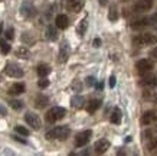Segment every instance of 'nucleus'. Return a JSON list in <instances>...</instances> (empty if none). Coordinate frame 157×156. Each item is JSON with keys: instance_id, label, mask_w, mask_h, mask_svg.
<instances>
[{"instance_id": "1", "label": "nucleus", "mask_w": 157, "mask_h": 156, "mask_svg": "<svg viewBox=\"0 0 157 156\" xmlns=\"http://www.w3.org/2000/svg\"><path fill=\"white\" fill-rule=\"evenodd\" d=\"M69 134H71L69 127H67V126H58V127H55V129H52V130L46 132V139H49V140H53V139H58V140H65V139L69 137Z\"/></svg>"}, {"instance_id": "2", "label": "nucleus", "mask_w": 157, "mask_h": 156, "mask_svg": "<svg viewBox=\"0 0 157 156\" xmlns=\"http://www.w3.org/2000/svg\"><path fill=\"white\" fill-rule=\"evenodd\" d=\"M157 42V36L153 33H140L133 38V43L136 46H147V45H154Z\"/></svg>"}, {"instance_id": "3", "label": "nucleus", "mask_w": 157, "mask_h": 156, "mask_svg": "<svg viewBox=\"0 0 157 156\" xmlns=\"http://www.w3.org/2000/svg\"><path fill=\"white\" fill-rule=\"evenodd\" d=\"M65 114H67V110L63 109V107H52L46 113V117L45 118H46L48 123H56L58 120L65 117Z\"/></svg>"}, {"instance_id": "4", "label": "nucleus", "mask_w": 157, "mask_h": 156, "mask_svg": "<svg viewBox=\"0 0 157 156\" xmlns=\"http://www.w3.org/2000/svg\"><path fill=\"white\" fill-rule=\"evenodd\" d=\"M136 68H137V71L140 74L146 75L154 68V64H153L151 59H140V61L136 62Z\"/></svg>"}, {"instance_id": "5", "label": "nucleus", "mask_w": 157, "mask_h": 156, "mask_svg": "<svg viewBox=\"0 0 157 156\" xmlns=\"http://www.w3.org/2000/svg\"><path fill=\"white\" fill-rule=\"evenodd\" d=\"M6 74L9 77H13V78H22L23 77V70L20 68L17 64H12V62H7L5 68Z\"/></svg>"}, {"instance_id": "6", "label": "nucleus", "mask_w": 157, "mask_h": 156, "mask_svg": "<svg viewBox=\"0 0 157 156\" xmlns=\"http://www.w3.org/2000/svg\"><path fill=\"white\" fill-rule=\"evenodd\" d=\"M25 122H26L32 129H35V130H39V129L42 127V120L39 118L38 114L26 113L25 114Z\"/></svg>"}, {"instance_id": "7", "label": "nucleus", "mask_w": 157, "mask_h": 156, "mask_svg": "<svg viewBox=\"0 0 157 156\" xmlns=\"http://www.w3.org/2000/svg\"><path fill=\"white\" fill-rule=\"evenodd\" d=\"M153 7V0H137L134 3L133 10L136 13H144Z\"/></svg>"}, {"instance_id": "8", "label": "nucleus", "mask_w": 157, "mask_h": 156, "mask_svg": "<svg viewBox=\"0 0 157 156\" xmlns=\"http://www.w3.org/2000/svg\"><path fill=\"white\" fill-rule=\"evenodd\" d=\"M91 136H92V132H91V130H84V132L78 133V134H76V137H75V146L76 147L85 146L86 143L90 142Z\"/></svg>"}, {"instance_id": "9", "label": "nucleus", "mask_w": 157, "mask_h": 156, "mask_svg": "<svg viewBox=\"0 0 157 156\" xmlns=\"http://www.w3.org/2000/svg\"><path fill=\"white\" fill-rule=\"evenodd\" d=\"M154 122H157V111L156 110H148L141 116V124L144 126H150Z\"/></svg>"}, {"instance_id": "10", "label": "nucleus", "mask_w": 157, "mask_h": 156, "mask_svg": "<svg viewBox=\"0 0 157 156\" xmlns=\"http://www.w3.org/2000/svg\"><path fill=\"white\" fill-rule=\"evenodd\" d=\"M150 25H151V18H140V19L133 20V22L130 23V26L133 29H136V30H140V29L147 28Z\"/></svg>"}, {"instance_id": "11", "label": "nucleus", "mask_w": 157, "mask_h": 156, "mask_svg": "<svg viewBox=\"0 0 157 156\" xmlns=\"http://www.w3.org/2000/svg\"><path fill=\"white\" fill-rule=\"evenodd\" d=\"M68 57H69V46H68V42L65 41V42H62L61 48H59V54H58V62H61V64L67 62L68 61Z\"/></svg>"}, {"instance_id": "12", "label": "nucleus", "mask_w": 157, "mask_h": 156, "mask_svg": "<svg viewBox=\"0 0 157 156\" xmlns=\"http://www.w3.org/2000/svg\"><path fill=\"white\" fill-rule=\"evenodd\" d=\"M108 149H109V142L107 139H100V140H97L95 145H94V150H95V153H98V155L105 153Z\"/></svg>"}, {"instance_id": "13", "label": "nucleus", "mask_w": 157, "mask_h": 156, "mask_svg": "<svg viewBox=\"0 0 157 156\" xmlns=\"http://www.w3.org/2000/svg\"><path fill=\"white\" fill-rule=\"evenodd\" d=\"M67 6L69 10L78 13V12H81L82 7H84V0H67Z\"/></svg>"}, {"instance_id": "14", "label": "nucleus", "mask_w": 157, "mask_h": 156, "mask_svg": "<svg viewBox=\"0 0 157 156\" xmlns=\"http://www.w3.org/2000/svg\"><path fill=\"white\" fill-rule=\"evenodd\" d=\"M140 84L143 87H147V88H154L157 85V78L153 75H144L140 81Z\"/></svg>"}, {"instance_id": "15", "label": "nucleus", "mask_w": 157, "mask_h": 156, "mask_svg": "<svg viewBox=\"0 0 157 156\" xmlns=\"http://www.w3.org/2000/svg\"><path fill=\"white\" fill-rule=\"evenodd\" d=\"M55 23H56L58 29H67L68 25H69V19H68L67 14H58L56 19H55Z\"/></svg>"}, {"instance_id": "16", "label": "nucleus", "mask_w": 157, "mask_h": 156, "mask_svg": "<svg viewBox=\"0 0 157 156\" xmlns=\"http://www.w3.org/2000/svg\"><path fill=\"white\" fill-rule=\"evenodd\" d=\"M48 103H49V100H48V97L46 95H38L36 98H35V106L38 107V109H43V107H46L48 106Z\"/></svg>"}, {"instance_id": "17", "label": "nucleus", "mask_w": 157, "mask_h": 156, "mask_svg": "<svg viewBox=\"0 0 157 156\" xmlns=\"http://www.w3.org/2000/svg\"><path fill=\"white\" fill-rule=\"evenodd\" d=\"M25 91V84H22V82H16V84H13L12 87H10L9 93L10 94H14V95H19L22 94Z\"/></svg>"}, {"instance_id": "18", "label": "nucleus", "mask_w": 157, "mask_h": 156, "mask_svg": "<svg viewBox=\"0 0 157 156\" xmlns=\"http://www.w3.org/2000/svg\"><path fill=\"white\" fill-rule=\"evenodd\" d=\"M36 72H38L39 77H46L51 72V66L48 64H39L38 68H36Z\"/></svg>"}, {"instance_id": "19", "label": "nucleus", "mask_w": 157, "mask_h": 156, "mask_svg": "<svg viewBox=\"0 0 157 156\" xmlns=\"http://www.w3.org/2000/svg\"><path fill=\"white\" fill-rule=\"evenodd\" d=\"M109 120H111V123H114V124H120V123H121V110H120V109H114V110H113Z\"/></svg>"}, {"instance_id": "20", "label": "nucleus", "mask_w": 157, "mask_h": 156, "mask_svg": "<svg viewBox=\"0 0 157 156\" xmlns=\"http://www.w3.org/2000/svg\"><path fill=\"white\" fill-rule=\"evenodd\" d=\"M100 106H101V100H91L88 106H86V110H88V113H94V111L100 109Z\"/></svg>"}, {"instance_id": "21", "label": "nucleus", "mask_w": 157, "mask_h": 156, "mask_svg": "<svg viewBox=\"0 0 157 156\" xmlns=\"http://www.w3.org/2000/svg\"><path fill=\"white\" fill-rule=\"evenodd\" d=\"M46 38L49 41H55L58 38V32L55 26H48V29H46Z\"/></svg>"}, {"instance_id": "22", "label": "nucleus", "mask_w": 157, "mask_h": 156, "mask_svg": "<svg viewBox=\"0 0 157 156\" xmlns=\"http://www.w3.org/2000/svg\"><path fill=\"white\" fill-rule=\"evenodd\" d=\"M108 19L111 22H115V20L118 19V12H117V6L113 5L109 7V12H108Z\"/></svg>"}, {"instance_id": "23", "label": "nucleus", "mask_w": 157, "mask_h": 156, "mask_svg": "<svg viewBox=\"0 0 157 156\" xmlns=\"http://www.w3.org/2000/svg\"><path fill=\"white\" fill-rule=\"evenodd\" d=\"M16 55H17L19 58H22V59H28V58L30 57V52H29L28 48L22 46V48H19V49H17V52H16Z\"/></svg>"}, {"instance_id": "24", "label": "nucleus", "mask_w": 157, "mask_h": 156, "mask_svg": "<svg viewBox=\"0 0 157 156\" xmlns=\"http://www.w3.org/2000/svg\"><path fill=\"white\" fill-rule=\"evenodd\" d=\"M71 104L74 106V107H76V109H81L82 106H84V97L76 95V97H74V98L71 100Z\"/></svg>"}, {"instance_id": "25", "label": "nucleus", "mask_w": 157, "mask_h": 156, "mask_svg": "<svg viewBox=\"0 0 157 156\" xmlns=\"http://www.w3.org/2000/svg\"><path fill=\"white\" fill-rule=\"evenodd\" d=\"M143 136H144V139H147V140H150V139H153V137H156V136H157V127L146 130Z\"/></svg>"}, {"instance_id": "26", "label": "nucleus", "mask_w": 157, "mask_h": 156, "mask_svg": "<svg viewBox=\"0 0 157 156\" xmlns=\"http://www.w3.org/2000/svg\"><path fill=\"white\" fill-rule=\"evenodd\" d=\"M0 52L5 54V55L10 52V45L6 42V41H0Z\"/></svg>"}, {"instance_id": "27", "label": "nucleus", "mask_w": 157, "mask_h": 156, "mask_svg": "<svg viewBox=\"0 0 157 156\" xmlns=\"http://www.w3.org/2000/svg\"><path fill=\"white\" fill-rule=\"evenodd\" d=\"M154 149H157V136L153 137V139H150L147 143V150H154Z\"/></svg>"}, {"instance_id": "28", "label": "nucleus", "mask_w": 157, "mask_h": 156, "mask_svg": "<svg viewBox=\"0 0 157 156\" xmlns=\"http://www.w3.org/2000/svg\"><path fill=\"white\" fill-rule=\"evenodd\" d=\"M10 106H12V109H14V110H20L22 109V101H19V100H12L10 101Z\"/></svg>"}, {"instance_id": "29", "label": "nucleus", "mask_w": 157, "mask_h": 156, "mask_svg": "<svg viewBox=\"0 0 157 156\" xmlns=\"http://www.w3.org/2000/svg\"><path fill=\"white\" fill-rule=\"evenodd\" d=\"M16 132L20 133V134H23V136H29V134H30V132H29L26 127H23V126H16Z\"/></svg>"}, {"instance_id": "30", "label": "nucleus", "mask_w": 157, "mask_h": 156, "mask_svg": "<svg viewBox=\"0 0 157 156\" xmlns=\"http://www.w3.org/2000/svg\"><path fill=\"white\" fill-rule=\"evenodd\" d=\"M38 85L40 87V88H46V87L49 85V80H46L45 77H40V80H39Z\"/></svg>"}, {"instance_id": "31", "label": "nucleus", "mask_w": 157, "mask_h": 156, "mask_svg": "<svg viewBox=\"0 0 157 156\" xmlns=\"http://www.w3.org/2000/svg\"><path fill=\"white\" fill-rule=\"evenodd\" d=\"M85 29H86V20L84 19L82 20V23L79 25V28H78V33H79V35H84V32H85Z\"/></svg>"}, {"instance_id": "32", "label": "nucleus", "mask_w": 157, "mask_h": 156, "mask_svg": "<svg viewBox=\"0 0 157 156\" xmlns=\"http://www.w3.org/2000/svg\"><path fill=\"white\" fill-rule=\"evenodd\" d=\"M6 38L7 39H13L14 38V30L12 28H9L7 30H6Z\"/></svg>"}, {"instance_id": "33", "label": "nucleus", "mask_w": 157, "mask_h": 156, "mask_svg": "<svg viewBox=\"0 0 157 156\" xmlns=\"http://www.w3.org/2000/svg\"><path fill=\"white\" fill-rule=\"evenodd\" d=\"M150 57H151L153 61L157 62V46L154 48V49H151V51H150Z\"/></svg>"}, {"instance_id": "34", "label": "nucleus", "mask_w": 157, "mask_h": 156, "mask_svg": "<svg viewBox=\"0 0 157 156\" xmlns=\"http://www.w3.org/2000/svg\"><path fill=\"white\" fill-rule=\"evenodd\" d=\"M94 46L95 48H98V46H101V39H94Z\"/></svg>"}, {"instance_id": "35", "label": "nucleus", "mask_w": 157, "mask_h": 156, "mask_svg": "<svg viewBox=\"0 0 157 156\" xmlns=\"http://www.w3.org/2000/svg\"><path fill=\"white\" fill-rule=\"evenodd\" d=\"M114 85H115V77L113 75L109 78V87H114Z\"/></svg>"}, {"instance_id": "36", "label": "nucleus", "mask_w": 157, "mask_h": 156, "mask_svg": "<svg viewBox=\"0 0 157 156\" xmlns=\"http://www.w3.org/2000/svg\"><path fill=\"white\" fill-rule=\"evenodd\" d=\"M94 82H95V78H92V77H90V78H88V81H86V84H88V85H92Z\"/></svg>"}, {"instance_id": "37", "label": "nucleus", "mask_w": 157, "mask_h": 156, "mask_svg": "<svg viewBox=\"0 0 157 156\" xmlns=\"http://www.w3.org/2000/svg\"><path fill=\"white\" fill-rule=\"evenodd\" d=\"M0 114H2V116H6V114H7V111H6V109L3 106H0Z\"/></svg>"}, {"instance_id": "38", "label": "nucleus", "mask_w": 157, "mask_h": 156, "mask_svg": "<svg viewBox=\"0 0 157 156\" xmlns=\"http://www.w3.org/2000/svg\"><path fill=\"white\" fill-rule=\"evenodd\" d=\"M98 2H100V5H102V6H105L108 3V0H98Z\"/></svg>"}, {"instance_id": "39", "label": "nucleus", "mask_w": 157, "mask_h": 156, "mask_svg": "<svg viewBox=\"0 0 157 156\" xmlns=\"http://www.w3.org/2000/svg\"><path fill=\"white\" fill-rule=\"evenodd\" d=\"M123 2H127V0H123Z\"/></svg>"}, {"instance_id": "40", "label": "nucleus", "mask_w": 157, "mask_h": 156, "mask_svg": "<svg viewBox=\"0 0 157 156\" xmlns=\"http://www.w3.org/2000/svg\"><path fill=\"white\" fill-rule=\"evenodd\" d=\"M156 103H157V98H156Z\"/></svg>"}]
</instances>
